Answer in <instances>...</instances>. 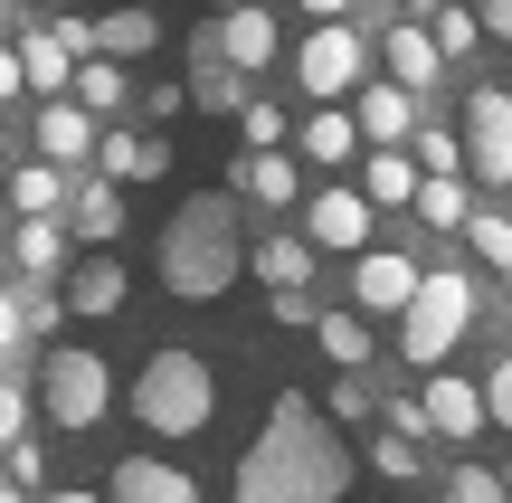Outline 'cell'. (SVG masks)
<instances>
[{
  "mask_svg": "<svg viewBox=\"0 0 512 503\" xmlns=\"http://www.w3.org/2000/svg\"><path fill=\"white\" fill-rule=\"evenodd\" d=\"M342 485H351L342 428H332L304 390H285V399L266 409V428H256V447L238 456L228 503H342Z\"/></svg>",
  "mask_w": 512,
  "mask_h": 503,
  "instance_id": "6da1fadb",
  "label": "cell"
},
{
  "mask_svg": "<svg viewBox=\"0 0 512 503\" xmlns=\"http://www.w3.org/2000/svg\"><path fill=\"white\" fill-rule=\"evenodd\" d=\"M162 295L171 304H219L247 276V238H238V190H200V200L171 209L162 228Z\"/></svg>",
  "mask_w": 512,
  "mask_h": 503,
  "instance_id": "7a4b0ae2",
  "label": "cell"
},
{
  "mask_svg": "<svg viewBox=\"0 0 512 503\" xmlns=\"http://www.w3.org/2000/svg\"><path fill=\"white\" fill-rule=\"evenodd\" d=\"M133 418H143L152 437H200L209 418H219V380H209V361L181 352V342H152L143 371H133Z\"/></svg>",
  "mask_w": 512,
  "mask_h": 503,
  "instance_id": "3957f363",
  "label": "cell"
},
{
  "mask_svg": "<svg viewBox=\"0 0 512 503\" xmlns=\"http://www.w3.org/2000/svg\"><path fill=\"white\" fill-rule=\"evenodd\" d=\"M475 276L465 266H427V285H418V304L399 314V352H408V371H446L456 361V342L475 333Z\"/></svg>",
  "mask_w": 512,
  "mask_h": 503,
  "instance_id": "277c9868",
  "label": "cell"
},
{
  "mask_svg": "<svg viewBox=\"0 0 512 503\" xmlns=\"http://www.w3.org/2000/svg\"><path fill=\"white\" fill-rule=\"evenodd\" d=\"M38 409H48L57 428L86 437L95 418L114 409V371H105V352H86V342H48V361H38Z\"/></svg>",
  "mask_w": 512,
  "mask_h": 503,
  "instance_id": "5b68a950",
  "label": "cell"
},
{
  "mask_svg": "<svg viewBox=\"0 0 512 503\" xmlns=\"http://www.w3.org/2000/svg\"><path fill=\"white\" fill-rule=\"evenodd\" d=\"M361 67H370V48H361V29H351V19H313L304 48H294V76H304L313 105L351 95V86H361Z\"/></svg>",
  "mask_w": 512,
  "mask_h": 503,
  "instance_id": "8992f818",
  "label": "cell"
},
{
  "mask_svg": "<svg viewBox=\"0 0 512 503\" xmlns=\"http://www.w3.org/2000/svg\"><path fill=\"white\" fill-rule=\"evenodd\" d=\"M456 133H465V171H475L484 190H512V95L503 86H475Z\"/></svg>",
  "mask_w": 512,
  "mask_h": 503,
  "instance_id": "52a82bcc",
  "label": "cell"
},
{
  "mask_svg": "<svg viewBox=\"0 0 512 503\" xmlns=\"http://www.w3.org/2000/svg\"><path fill=\"white\" fill-rule=\"evenodd\" d=\"M418 285H427V266L399 257V247H361V257H351V304H361L370 323H399L408 304H418Z\"/></svg>",
  "mask_w": 512,
  "mask_h": 503,
  "instance_id": "ba28073f",
  "label": "cell"
},
{
  "mask_svg": "<svg viewBox=\"0 0 512 503\" xmlns=\"http://www.w3.org/2000/svg\"><path fill=\"white\" fill-rule=\"evenodd\" d=\"M95 114L76 105V95H48V105H38V162H57V171H86L95 162Z\"/></svg>",
  "mask_w": 512,
  "mask_h": 503,
  "instance_id": "9c48e42d",
  "label": "cell"
},
{
  "mask_svg": "<svg viewBox=\"0 0 512 503\" xmlns=\"http://www.w3.org/2000/svg\"><path fill=\"white\" fill-rule=\"evenodd\" d=\"M190 105H200V114H247V76L228 67V48H219V19H209V29L190 38Z\"/></svg>",
  "mask_w": 512,
  "mask_h": 503,
  "instance_id": "30bf717a",
  "label": "cell"
},
{
  "mask_svg": "<svg viewBox=\"0 0 512 503\" xmlns=\"http://www.w3.org/2000/svg\"><path fill=\"white\" fill-rule=\"evenodd\" d=\"M351 124H361V143H370V152H408V133H418V95H408L399 76H380V86H361Z\"/></svg>",
  "mask_w": 512,
  "mask_h": 503,
  "instance_id": "8fae6325",
  "label": "cell"
},
{
  "mask_svg": "<svg viewBox=\"0 0 512 503\" xmlns=\"http://www.w3.org/2000/svg\"><path fill=\"white\" fill-rule=\"evenodd\" d=\"M370 219H380V209H370V190H313V247H332V257H361L370 247Z\"/></svg>",
  "mask_w": 512,
  "mask_h": 503,
  "instance_id": "7c38bea8",
  "label": "cell"
},
{
  "mask_svg": "<svg viewBox=\"0 0 512 503\" xmlns=\"http://www.w3.org/2000/svg\"><path fill=\"white\" fill-rule=\"evenodd\" d=\"M95 171H105V181H162V171H171V143H162V133H133V124H105V133H95Z\"/></svg>",
  "mask_w": 512,
  "mask_h": 503,
  "instance_id": "4fadbf2b",
  "label": "cell"
},
{
  "mask_svg": "<svg viewBox=\"0 0 512 503\" xmlns=\"http://www.w3.org/2000/svg\"><path fill=\"white\" fill-rule=\"evenodd\" d=\"M67 228L86 247H114L124 238V181H105V171H76V190H67Z\"/></svg>",
  "mask_w": 512,
  "mask_h": 503,
  "instance_id": "5bb4252c",
  "label": "cell"
},
{
  "mask_svg": "<svg viewBox=\"0 0 512 503\" xmlns=\"http://www.w3.org/2000/svg\"><path fill=\"white\" fill-rule=\"evenodd\" d=\"M228 190L256 200V209H294V200H304V162H294V152H238Z\"/></svg>",
  "mask_w": 512,
  "mask_h": 503,
  "instance_id": "9a60e30c",
  "label": "cell"
},
{
  "mask_svg": "<svg viewBox=\"0 0 512 503\" xmlns=\"http://www.w3.org/2000/svg\"><path fill=\"white\" fill-rule=\"evenodd\" d=\"M105 503H200V485H190L181 466H162V456H124L114 485H105Z\"/></svg>",
  "mask_w": 512,
  "mask_h": 503,
  "instance_id": "2e32d148",
  "label": "cell"
},
{
  "mask_svg": "<svg viewBox=\"0 0 512 503\" xmlns=\"http://www.w3.org/2000/svg\"><path fill=\"white\" fill-rule=\"evenodd\" d=\"M427 418H437V437H446V447H475V428H484V418H494V409H484V390H475V380H427Z\"/></svg>",
  "mask_w": 512,
  "mask_h": 503,
  "instance_id": "e0dca14e",
  "label": "cell"
},
{
  "mask_svg": "<svg viewBox=\"0 0 512 503\" xmlns=\"http://www.w3.org/2000/svg\"><path fill=\"white\" fill-rule=\"evenodd\" d=\"M124 295H133V276H124V266L105 257V247H95V257H86V266H76V276H67V314H86V323L124 314Z\"/></svg>",
  "mask_w": 512,
  "mask_h": 503,
  "instance_id": "ac0fdd59",
  "label": "cell"
},
{
  "mask_svg": "<svg viewBox=\"0 0 512 503\" xmlns=\"http://www.w3.org/2000/svg\"><path fill=\"white\" fill-rule=\"evenodd\" d=\"M67 190H76V171H57V162H10V219H57L67 209Z\"/></svg>",
  "mask_w": 512,
  "mask_h": 503,
  "instance_id": "d6986e66",
  "label": "cell"
},
{
  "mask_svg": "<svg viewBox=\"0 0 512 503\" xmlns=\"http://www.w3.org/2000/svg\"><path fill=\"white\" fill-rule=\"evenodd\" d=\"M247 266H256V285H266V295H294V285H313V238L275 228V238L247 247Z\"/></svg>",
  "mask_w": 512,
  "mask_h": 503,
  "instance_id": "ffe728a7",
  "label": "cell"
},
{
  "mask_svg": "<svg viewBox=\"0 0 512 503\" xmlns=\"http://www.w3.org/2000/svg\"><path fill=\"white\" fill-rule=\"evenodd\" d=\"M219 48H228V67H238V76L275 67V19L256 10V0H238V10H219Z\"/></svg>",
  "mask_w": 512,
  "mask_h": 503,
  "instance_id": "44dd1931",
  "label": "cell"
},
{
  "mask_svg": "<svg viewBox=\"0 0 512 503\" xmlns=\"http://www.w3.org/2000/svg\"><path fill=\"white\" fill-rule=\"evenodd\" d=\"M389 76H399V86L408 95H418V86H437V67H446V48H437V29H418V19H399V29H389Z\"/></svg>",
  "mask_w": 512,
  "mask_h": 503,
  "instance_id": "7402d4cb",
  "label": "cell"
},
{
  "mask_svg": "<svg viewBox=\"0 0 512 503\" xmlns=\"http://www.w3.org/2000/svg\"><path fill=\"white\" fill-rule=\"evenodd\" d=\"M19 67H29V95H67L76 86V48L57 29H19Z\"/></svg>",
  "mask_w": 512,
  "mask_h": 503,
  "instance_id": "603a6c76",
  "label": "cell"
},
{
  "mask_svg": "<svg viewBox=\"0 0 512 503\" xmlns=\"http://www.w3.org/2000/svg\"><path fill=\"white\" fill-rule=\"evenodd\" d=\"M418 152H370L361 162V190H370V209H418Z\"/></svg>",
  "mask_w": 512,
  "mask_h": 503,
  "instance_id": "cb8c5ba5",
  "label": "cell"
},
{
  "mask_svg": "<svg viewBox=\"0 0 512 503\" xmlns=\"http://www.w3.org/2000/svg\"><path fill=\"white\" fill-rule=\"evenodd\" d=\"M10 257H19V276L48 285L67 266V219H10Z\"/></svg>",
  "mask_w": 512,
  "mask_h": 503,
  "instance_id": "d4e9b609",
  "label": "cell"
},
{
  "mask_svg": "<svg viewBox=\"0 0 512 503\" xmlns=\"http://www.w3.org/2000/svg\"><path fill=\"white\" fill-rule=\"evenodd\" d=\"M162 48V19L152 10H105L95 19V57H152Z\"/></svg>",
  "mask_w": 512,
  "mask_h": 503,
  "instance_id": "484cf974",
  "label": "cell"
},
{
  "mask_svg": "<svg viewBox=\"0 0 512 503\" xmlns=\"http://www.w3.org/2000/svg\"><path fill=\"white\" fill-rule=\"evenodd\" d=\"M294 152H313V171H332V162L361 152V124H351L342 105H313V124H304V143H294Z\"/></svg>",
  "mask_w": 512,
  "mask_h": 503,
  "instance_id": "4316f807",
  "label": "cell"
},
{
  "mask_svg": "<svg viewBox=\"0 0 512 503\" xmlns=\"http://www.w3.org/2000/svg\"><path fill=\"white\" fill-rule=\"evenodd\" d=\"M76 105L95 114V124H105V114H124V57H76Z\"/></svg>",
  "mask_w": 512,
  "mask_h": 503,
  "instance_id": "83f0119b",
  "label": "cell"
},
{
  "mask_svg": "<svg viewBox=\"0 0 512 503\" xmlns=\"http://www.w3.org/2000/svg\"><path fill=\"white\" fill-rule=\"evenodd\" d=\"M313 342H323V352L342 361V371H361V361H370V314H332V304H323V323H313Z\"/></svg>",
  "mask_w": 512,
  "mask_h": 503,
  "instance_id": "f1b7e54d",
  "label": "cell"
},
{
  "mask_svg": "<svg viewBox=\"0 0 512 503\" xmlns=\"http://www.w3.org/2000/svg\"><path fill=\"white\" fill-rule=\"evenodd\" d=\"M408 152H418L427 181H437V171H465V133L456 124H418V133H408Z\"/></svg>",
  "mask_w": 512,
  "mask_h": 503,
  "instance_id": "f546056e",
  "label": "cell"
},
{
  "mask_svg": "<svg viewBox=\"0 0 512 503\" xmlns=\"http://www.w3.org/2000/svg\"><path fill=\"white\" fill-rule=\"evenodd\" d=\"M418 219H427V228H465V171H437V181H418Z\"/></svg>",
  "mask_w": 512,
  "mask_h": 503,
  "instance_id": "4dcf8cb0",
  "label": "cell"
},
{
  "mask_svg": "<svg viewBox=\"0 0 512 503\" xmlns=\"http://www.w3.org/2000/svg\"><path fill=\"white\" fill-rule=\"evenodd\" d=\"M370 466H380L389 485H418V475H427V456H418V437H399V428H380V437H370Z\"/></svg>",
  "mask_w": 512,
  "mask_h": 503,
  "instance_id": "1f68e13d",
  "label": "cell"
},
{
  "mask_svg": "<svg viewBox=\"0 0 512 503\" xmlns=\"http://www.w3.org/2000/svg\"><path fill=\"white\" fill-rule=\"evenodd\" d=\"M427 29H437V48H446V57H475V38H484V10H465V0H446V10L427 19Z\"/></svg>",
  "mask_w": 512,
  "mask_h": 503,
  "instance_id": "d6a6232c",
  "label": "cell"
},
{
  "mask_svg": "<svg viewBox=\"0 0 512 503\" xmlns=\"http://www.w3.org/2000/svg\"><path fill=\"white\" fill-rule=\"evenodd\" d=\"M465 238H475L484 266H503V276H512V219H503V209H475V219H465Z\"/></svg>",
  "mask_w": 512,
  "mask_h": 503,
  "instance_id": "836d02e7",
  "label": "cell"
},
{
  "mask_svg": "<svg viewBox=\"0 0 512 503\" xmlns=\"http://www.w3.org/2000/svg\"><path fill=\"white\" fill-rule=\"evenodd\" d=\"M446 503H512V485L494 466H456V475H446Z\"/></svg>",
  "mask_w": 512,
  "mask_h": 503,
  "instance_id": "e575fe53",
  "label": "cell"
},
{
  "mask_svg": "<svg viewBox=\"0 0 512 503\" xmlns=\"http://www.w3.org/2000/svg\"><path fill=\"white\" fill-rule=\"evenodd\" d=\"M266 314L285 323V333H313V323H323V304H313V285H294V295H266Z\"/></svg>",
  "mask_w": 512,
  "mask_h": 503,
  "instance_id": "d590c367",
  "label": "cell"
},
{
  "mask_svg": "<svg viewBox=\"0 0 512 503\" xmlns=\"http://www.w3.org/2000/svg\"><path fill=\"white\" fill-rule=\"evenodd\" d=\"M238 133H247V152H285V114H275V105H247Z\"/></svg>",
  "mask_w": 512,
  "mask_h": 503,
  "instance_id": "8d00e7d4",
  "label": "cell"
},
{
  "mask_svg": "<svg viewBox=\"0 0 512 503\" xmlns=\"http://www.w3.org/2000/svg\"><path fill=\"white\" fill-rule=\"evenodd\" d=\"M370 409H380V399H370V380H361V371H351V380H332V418H351V428H361Z\"/></svg>",
  "mask_w": 512,
  "mask_h": 503,
  "instance_id": "74e56055",
  "label": "cell"
},
{
  "mask_svg": "<svg viewBox=\"0 0 512 503\" xmlns=\"http://www.w3.org/2000/svg\"><path fill=\"white\" fill-rule=\"evenodd\" d=\"M389 428H399V437H437V418H427V399L389 390Z\"/></svg>",
  "mask_w": 512,
  "mask_h": 503,
  "instance_id": "f35d334b",
  "label": "cell"
},
{
  "mask_svg": "<svg viewBox=\"0 0 512 503\" xmlns=\"http://www.w3.org/2000/svg\"><path fill=\"white\" fill-rule=\"evenodd\" d=\"M19 342H29V304H19V295H10V285H0V361H10V352H19Z\"/></svg>",
  "mask_w": 512,
  "mask_h": 503,
  "instance_id": "ab89813d",
  "label": "cell"
},
{
  "mask_svg": "<svg viewBox=\"0 0 512 503\" xmlns=\"http://www.w3.org/2000/svg\"><path fill=\"white\" fill-rule=\"evenodd\" d=\"M0 466H10V485H29V494H38V475H48V456H38L29 437H19V447H0Z\"/></svg>",
  "mask_w": 512,
  "mask_h": 503,
  "instance_id": "60d3db41",
  "label": "cell"
},
{
  "mask_svg": "<svg viewBox=\"0 0 512 503\" xmlns=\"http://www.w3.org/2000/svg\"><path fill=\"white\" fill-rule=\"evenodd\" d=\"M484 409H494V428H512V352L494 361V380H484Z\"/></svg>",
  "mask_w": 512,
  "mask_h": 503,
  "instance_id": "b9f144b4",
  "label": "cell"
},
{
  "mask_svg": "<svg viewBox=\"0 0 512 503\" xmlns=\"http://www.w3.org/2000/svg\"><path fill=\"white\" fill-rule=\"evenodd\" d=\"M143 114H152V124H171V114H190V86H171V76H162V86L143 95Z\"/></svg>",
  "mask_w": 512,
  "mask_h": 503,
  "instance_id": "7bdbcfd3",
  "label": "cell"
},
{
  "mask_svg": "<svg viewBox=\"0 0 512 503\" xmlns=\"http://www.w3.org/2000/svg\"><path fill=\"white\" fill-rule=\"evenodd\" d=\"M19 428H29V390H0V447H19Z\"/></svg>",
  "mask_w": 512,
  "mask_h": 503,
  "instance_id": "ee69618b",
  "label": "cell"
},
{
  "mask_svg": "<svg viewBox=\"0 0 512 503\" xmlns=\"http://www.w3.org/2000/svg\"><path fill=\"white\" fill-rule=\"evenodd\" d=\"M10 95H29V67H19V48L0 38V105H10Z\"/></svg>",
  "mask_w": 512,
  "mask_h": 503,
  "instance_id": "f6af8a7d",
  "label": "cell"
},
{
  "mask_svg": "<svg viewBox=\"0 0 512 503\" xmlns=\"http://www.w3.org/2000/svg\"><path fill=\"white\" fill-rule=\"evenodd\" d=\"M484 10V38H512V0H475Z\"/></svg>",
  "mask_w": 512,
  "mask_h": 503,
  "instance_id": "bcb514c9",
  "label": "cell"
},
{
  "mask_svg": "<svg viewBox=\"0 0 512 503\" xmlns=\"http://www.w3.org/2000/svg\"><path fill=\"white\" fill-rule=\"evenodd\" d=\"M304 19H351V0H304Z\"/></svg>",
  "mask_w": 512,
  "mask_h": 503,
  "instance_id": "7dc6e473",
  "label": "cell"
},
{
  "mask_svg": "<svg viewBox=\"0 0 512 503\" xmlns=\"http://www.w3.org/2000/svg\"><path fill=\"white\" fill-rule=\"evenodd\" d=\"M38 503H105V494H76V485H57V494H38Z\"/></svg>",
  "mask_w": 512,
  "mask_h": 503,
  "instance_id": "c3c4849f",
  "label": "cell"
},
{
  "mask_svg": "<svg viewBox=\"0 0 512 503\" xmlns=\"http://www.w3.org/2000/svg\"><path fill=\"white\" fill-rule=\"evenodd\" d=\"M0 503H38V494H29V485H10V475H0Z\"/></svg>",
  "mask_w": 512,
  "mask_h": 503,
  "instance_id": "681fc988",
  "label": "cell"
},
{
  "mask_svg": "<svg viewBox=\"0 0 512 503\" xmlns=\"http://www.w3.org/2000/svg\"><path fill=\"white\" fill-rule=\"evenodd\" d=\"M408 10H418V19H437V10H446V0H408Z\"/></svg>",
  "mask_w": 512,
  "mask_h": 503,
  "instance_id": "f907efd6",
  "label": "cell"
},
{
  "mask_svg": "<svg viewBox=\"0 0 512 503\" xmlns=\"http://www.w3.org/2000/svg\"><path fill=\"white\" fill-rule=\"evenodd\" d=\"M10 10H19V0H0V29H10Z\"/></svg>",
  "mask_w": 512,
  "mask_h": 503,
  "instance_id": "816d5d0a",
  "label": "cell"
},
{
  "mask_svg": "<svg viewBox=\"0 0 512 503\" xmlns=\"http://www.w3.org/2000/svg\"><path fill=\"white\" fill-rule=\"evenodd\" d=\"M0 162H10V124H0Z\"/></svg>",
  "mask_w": 512,
  "mask_h": 503,
  "instance_id": "f5cc1de1",
  "label": "cell"
},
{
  "mask_svg": "<svg viewBox=\"0 0 512 503\" xmlns=\"http://www.w3.org/2000/svg\"><path fill=\"white\" fill-rule=\"evenodd\" d=\"M0 238H10V200H0Z\"/></svg>",
  "mask_w": 512,
  "mask_h": 503,
  "instance_id": "db71d44e",
  "label": "cell"
},
{
  "mask_svg": "<svg viewBox=\"0 0 512 503\" xmlns=\"http://www.w3.org/2000/svg\"><path fill=\"white\" fill-rule=\"evenodd\" d=\"M219 10H238V0H219Z\"/></svg>",
  "mask_w": 512,
  "mask_h": 503,
  "instance_id": "11a10c76",
  "label": "cell"
},
{
  "mask_svg": "<svg viewBox=\"0 0 512 503\" xmlns=\"http://www.w3.org/2000/svg\"><path fill=\"white\" fill-rule=\"evenodd\" d=\"M503 485H512V466H503Z\"/></svg>",
  "mask_w": 512,
  "mask_h": 503,
  "instance_id": "9f6ffc18",
  "label": "cell"
}]
</instances>
